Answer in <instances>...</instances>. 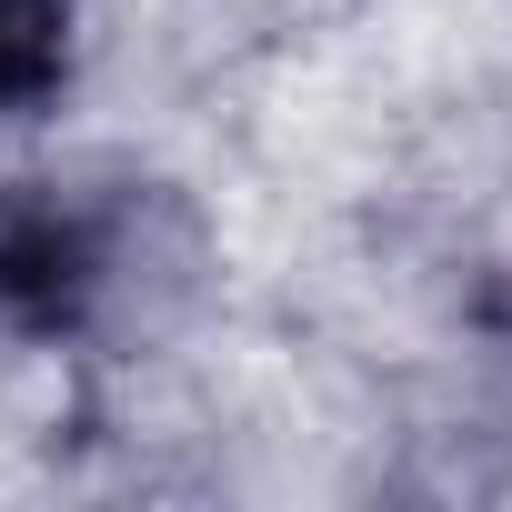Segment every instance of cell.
Segmentation results:
<instances>
[{"label": "cell", "mask_w": 512, "mask_h": 512, "mask_svg": "<svg viewBox=\"0 0 512 512\" xmlns=\"http://www.w3.org/2000/svg\"><path fill=\"white\" fill-rule=\"evenodd\" d=\"M101 282H111V231L81 201L21 191L0 211V312L21 332H81Z\"/></svg>", "instance_id": "obj_1"}, {"label": "cell", "mask_w": 512, "mask_h": 512, "mask_svg": "<svg viewBox=\"0 0 512 512\" xmlns=\"http://www.w3.org/2000/svg\"><path fill=\"white\" fill-rule=\"evenodd\" d=\"M71 71V0H0V111L51 101Z\"/></svg>", "instance_id": "obj_2"}]
</instances>
